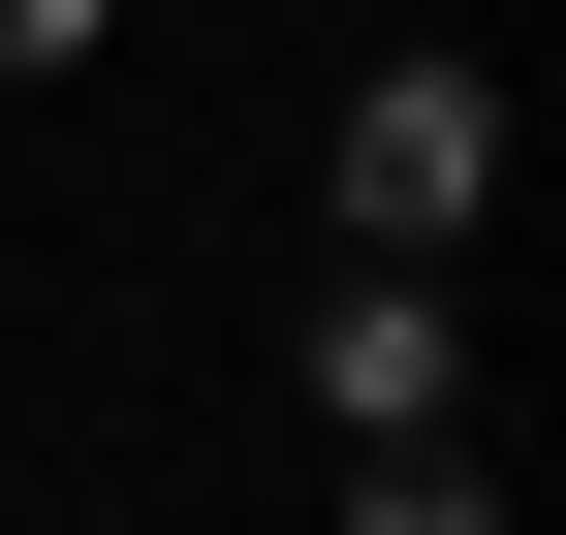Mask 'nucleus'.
<instances>
[{"instance_id": "4", "label": "nucleus", "mask_w": 566, "mask_h": 535, "mask_svg": "<svg viewBox=\"0 0 566 535\" xmlns=\"http://www.w3.org/2000/svg\"><path fill=\"white\" fill-rule=\"evenodd\" d=\"M126 32V0H0V95H63V63H95Z\"/></svg>"}, {"instance_id": "1", "label": "nucleus", "mask_w": 566, "mask_h": 535, "mask_svg": "<svg viewBox=\"0 0 566 535\" xmlns=\"http://www.w3.org/2000/svg\"><path fill=\"white\" fill-rule=\"evenodd\" d=\"M472 221H504V63H378L346 95V252H441L472 284Z\"/></svg>"}, {"instance_id": "3", "label": "nucleus", "mask_w": 566, "mask_h": 535, "mask_svg": "<svg viewBox=\"0 0 566 535\" xmlns=\"http://www.w3.org/2000/svg\"><path fill=\"white\" fill-rule=\"evenodd\" d=\"M346 535H504V441H472V410H409V441H346Z\"/></svg>"}, {"instance_id": "2", "label": "nucleus", "mask_w": 566, "mask_h": 535, "mask_svg": "<svg viewBox=\"0 0 566 535\" xmlns=\"http://www.w3.org/2000/svg\"><path fill=\"white\" fill-rule=\"evenodd\" d=\"M409 410H472V284L441 252H346L315 284V441H409Z\"/></svg>"}]
</instances>
